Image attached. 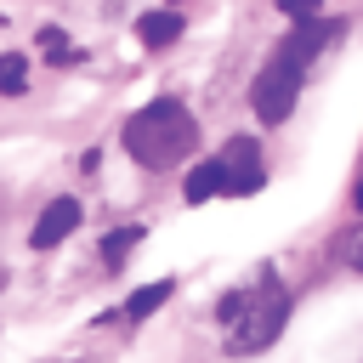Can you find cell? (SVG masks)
<instances>
[{
  "instance_id": "cell-1",
  "label": "cell",
  "mask_w": 363,
  "mask_h": 363,
  "mask_svg": "<svg viewBox=\"0 0 363 363\" xmlns=\"http://www.w3.org/2000/svg\"><path fill=\"white\" fill-rule=\"evenodd\" d=\"M193 147H199V119L176 96H159V102H147V108H136L125 119V153L136 164H147V170H170Z\"/></svg>"
},
{
  "instance_id": "cell-2",
  "label": "cell",
  "mask_w": 363,
  "mask_h": 363,
  "mask_svg": "<svg viewBox=\"0 0 363 363\" xmlns=\"http://www.w3.org/2000/svg\"><path fill=\"white\" fill-rule=\"evenodd\" d=\"M233 295H238V312H233V323H227V352H233V357L267 352V346L278 340L284 318H289L284 284L267 272V278H255V289H233Z\"/></svg>"
},
{
  "instance_id": "cell-3",
  "label": "cell",
  "mask_w": 363,
  "mask_h": 363,
  "mask_svg": "<svg viewBox=\"0 0 363 363\" xmlns=\"http://www.w3.org/2000/svg\"><path fill=\"white\" fill-rule=\"evenodd\" d=\"M295 96H301V68H289L284 57H272L250 85V102H255L261 125H284L295 113Z\"/></svg>"
},
{
  "instance_id": "cell-4",
  "label": "cell",
  "mask_w": 363,
  "mask_h": 363,
  "mask_svg": "<svg viewBox=\"0 0 363 363\" xmlns=\"http://www.w3.org/2000/svg\"><path fill=\"white\" fill-rule=\"evenodd\" d=\"M340 34H346V17H312V23H295V28L278 40V51H272V57H284L289 68H301V74H306V62H312L329 40H340Z\"/></svg>"
},
{
  "instance_id": "cell-5",
  "label": "cell",
  "mask_w": 363,
  "mask_h": 363,
  "mask_svg": "<svg viewBox=\"0 0 363 363\" xmlns=\"http://www.w3.org/2000/svg\"><path fill=\"white\" fill-rule=\"evenodd\" d=\"M221 170H227V193L233 199H250L261 187V159H255V142L250 136H233L227 153H221Z\"/></svg>"
},
{
  "instance_id": "cell-6",
  "label": "cell",
  "mask_w": 363,
  "mask_h": 363,
  "mask_svg": "<svg viewBox=\"0 0 363 363\" xmlns=\"http://www.w3.org/2000/svg\"><path fill=\"white\" fill-rule=\"evenodd\" d=\"M79 227V199H51L45 210H40V221H34V250H51V244H62L68 233Z\"/></svg>"
},
{
  "instance_id": "cell-7",
  "label": "cell",
  "mask_w": 363,
  "mask_h": 363,
  "mask_svg": "<svg viewBox=\"0 0 363 363\" xmlns=\"http://www.w3.org/2000/svg\"><path fill=\"white\" fill-rule=\"evenodd\" d=\"M136 40L153 45V51L176 45V40H182V11H142V17H136Z\"/></svg>"
},
{
  "instance_id": "cell-8",
  "label": "cell",
  "mask_w": 363,
  "mask_h": 363,
  "mask_svg": "<svg viewBox=\"0 0 363 363\" xmlns=\"http://www.w3.org/2000/svg\"><path fill=\"white\" fill-rule=\"evenodd\" d=\"M216 193H227V170H221V159H204V164L187 176L182 199H187V204H204V199H216Z\"/></svg>"
},
{
  "instance_id": "cell-9",
  "label": "cell",
  "mask_w": 363,
  "mask_h": 363,
  "mask_svg": "<svg viewBox=\"0 0 363 363\" xmlns=\"http://www.w3.org/2000/svg\"><path fill=\"white\" fill-rule=\"evenodd\" d=\"M170 289H176L170 278H159V284H142V289H136V295L125 301V318H130V323H142V318H153V312H159V306L170 301Z\"/></svg>"
},
{
  "instance_id": "cell-10",
  "label": "cell",
  "mask_w": 363,
  "mask_h": 363,
  "mask_svg": "<svg viewBox=\"0 0 363 363\" xmlns=\"http://www.w3.org/2000/svg\"><path fill=\"white\" fill-rule=\"evenodd\" d=\"M23 91H28V62L17 51H6L0 57V96H23Z\"/></svg>"
},
{
  "instance_id": "cell-11",
  "label": "cell",
  "mask_w": 363,
  "mask_h": 363,
  "mask_svg": "<svg viewBox=\"0 0 363 363\" xmlns=\"http://www.w3.org/2000/svg\"><path fill=\"white\" fill-rule=\"evenodd\" d=\"M136 244H142V227H119V233H108V238H102V261H108V267H119Z\"/></svg>"
},
{
  "instance_id": "cell-12",
  "label": "cell",
  "mask_w": 363,
  "mask_h": 363,
  "mask_svg": "<svg viewBox=\"0 0 363 363\" xmlns=\"http://www.w3.org/2000/svg\"><path fill=\"white\" fill-rule=\"evenodd\" d=\"M40 45H45V57L74 62V45H68V34H62V28H40Z\"/></svg>"
},
{
  "instance_id": "cell-13",
  "label": "cell",
  "mask_w": 363,
  "mask_h": 363,
  "mask_svg": "<svg viewBox=\"0 0 363 363\" xmlns=\"http://www.w3.org/2000/svg\"><path fill=\"white\" fill-rule=\"evenodd\" d=\"M284 6V17H295V23H312L318 11H323V0H278Z\"/></svg>"
},
{
  "instance_id": "cell-14",
  "label": "cell",
  "mask_w": 363,
  "mask_h": 363,
  "mask_svg": "<svg viewBox=\"0 0 363 363\" xmlns=\"http://www.w3.org/2000/svg\"><path fill=\"white\" fill-rule=\"evenodd\" d=\"M352 267H357V272H363V238H357V244H352Z\"/></svg>"
},
{
  "instance_id": "cell-15",
  "label": "cell",
  "mask_w": 363,
  "mask_h": 363,
  "mask_svg": "<svg viewBox=\"0 0 363 363\" xmlns=\"http://www.w3.org/2000/svg\"><path fill=\"white\" fill-rule=\"evenodd\" d=\"M352 204H357V210H363V176H357V193H352Z\"/></svg>"
}]
</instances>
